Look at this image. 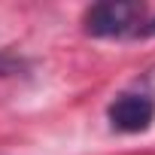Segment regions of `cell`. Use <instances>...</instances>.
Wrapping results in <instances>:
<instances>
[{
  "instance_id": "1",
  "label": "cell",
  "mask_w": 155,
  "mask_h": 155,
  "mask_svg": "<svg viewBox=\"0 0 155 155\" xmlns=\"http://www.w3.org/2000/svg\"><path fill=\"white\" fill-rule=\"evenodd\" d=\"M146 21V6L143 3H122V0H107L85 9L82 25L88 37L97 40H125V37H140Z\"/></svg>"
},
{
  "instance_id": "2",
  "label": "cell",
  "mask_w": 155,
  "mask_h": 155,
  "mask_svg": "<svg viewBox=\"0 0 155 155\" xmlns=\"http://www.w3.org/2000/svg\"><path fill=\"white\" fill-rule=\"evenodd\" d=\"M107 119L122 134H143L155 122V101L149 94H119L107 107Z\"/></svg>"
},
{
  "instance_id": "3",
  "label": "cell",
  "mask_w": 155,
  "mask_h": 155,
  "mask_svg": "<svg viewBox=\"0 0 155 155\" xmlns=\"http://www.w3.org/2000/svg\"><path fill=\"white\" fill-rule=\"evenodd\" d=\"M21 70H25V64H21L18 58L0 55V76H15V73H21Z\"/></svg>"
}]
</instances>
